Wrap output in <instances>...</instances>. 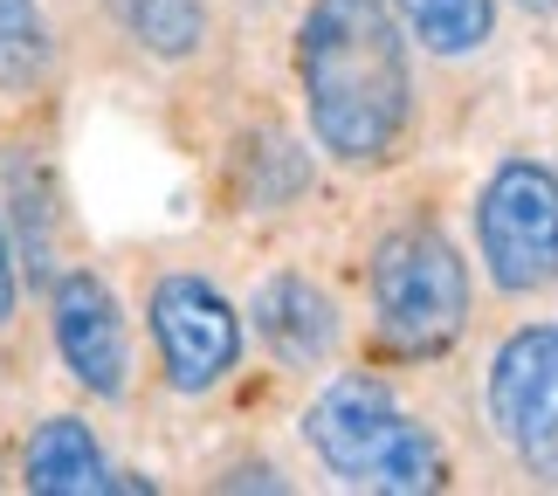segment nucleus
I'll list each match as a JSON object with an SVG mask.
<instances>
[{"label": "nucleus", "mask_w": 558, "mask_h": 496, "mask_svg": "<svg viewBox=\"0 0 558 496\" xmlns=\"http://www.w3.org/2000/svg\"><path fill=\"white\" fill-rule=\"evenodd\" d=\"M296 90L317 153L338 166H386L414 124L407 35L386 0H311L296 21Z\"/></svg>", "instance_id": "obj_1"}, {"label": "nucleus", "mask_w": 558, "mask_h": 496, "mask_svg": "<svg viewBox=\"0 0 558 496\" xmlns=\"http://www.w3.org/2000/svg\"><path fill=\"white\" fill-rule=\"evenodd\" d=\"M304 441L325 462V476L345 489L421 496V489H441V476H448L435 427L414 421V407L373 373H338L304 407Z\"/></svg>", "instance_id": "obj_2"}, {"label": "nucleus", "mask_w": 558, "mask_h": 496, "mask_svg": "<svg viewBox=\"0 0 558 496\" xmlns=\"http://www.w3.org/2000/svg\"><path fill=\"white\" fill-rule=\"evenodd\" d=\"M366 283H373L379 331L393 338L400 352H441V344H456L462 325H469V263L456 255V242L427 221H407L393 234H379V249L366 263Z\"/></svg>", "instance_id": "obj_3"}, {"label": "nucleus", "mask_w": 558, "mask_h": 496, "mask_svg": "<svg viewBox=\"0 0 558 496\" xmlns=\"http://www.w3.org/2000/svg\"><path fill=\"white\" fill-rule=\"evenodd\" d=\"M476 255L504 297H538L558 283V172L504 159L476 201Z\"/></svg>", "instance_id": "obj_4"}, {"label": "nucleus", "mask_w": 558, "mask_h": 496, "mask_svg": "<svg viewBox=\"0 0 558 496\" xmlns=\"http://www.w3.org/2000/svg\"><path fill=\"white\" fill-rule=\"evenodd\" d=\"M145 317H153V344L173 394H214L242 365V317L207 276H159Z\"/></svg>", "instance_id": "obj_5"}, {"label": "nucleus", "mask_w": 558, "mask_h": 496, "mask_svg": "<svg viewBox=\"0 0 558 496\" xmlns=\"http://www.w3.org/2000/svg\"><path fill=\"white\" fill-rule=\"evenodd\" d=\"M489 427L538 476H558V325H524L489 359Z\"/></svg>", "instance_id": "obj_6"}, {"label": "nucleus", "mask_w": 558, "mask_h": 496, "mask_svg": "<svg viewBox=\"0 0 558 496\" xmlns=\"http://www.w3.org/2000/svg\"><path fill=\"white\" fill-rule=\"evenodd\" d=\"M49 331H56V352H62V365H70V379L83 394L124 400V386H132V331H124V311H118V297L97 269L56 276Z\"/></svg>", "instance_id": "obj_7"}, {"label": "nucleus", "mask_w": 558, "mask_h": 496, "mask_svg": "<svg viewBox=\"0 0 558 496\" xmlns=\"http://www.w3.org/2000/svg\"><path fill=\"white\" fill-rule=\"evenodd\" d=\"M255 338L269 344L283 365H325L338 352V311H331V297L311 283V276H263L255 283Z\"/></svg>", "instance_id": "obj_8"}, {"label": "nucleus", "mask_w": 558, "mask_h": 496, "mask_svg": "<svg viewBox=\"0 0 558 496\" xmlns=\"http://www.w3.org/2000/svg\"><path fill=\"white\" fill-rule=\"evenodd\" d=\"M21 483H28L35 496H97V489H118L97 435L76 414H49L28 435V448H21Z\"/></svg>", "instance_id": "obj_9"}, {"label": "nucleus", "mask_w": 558, "mask_h": 496, "mask_svg": "<svg viewBox=\"0 0 558 496\" xmlns=\"http://www.w3.org/2000/svg\"><path fill=\"white\" fill-rule=\"evenodd\" d=\"M407 41H421L427 56H476L497 35V0H386Z\"/></svg>", "instance_id": "obj_10"}, {"label": "nucleus", "mask_w": 558, "mask_h": 496, "mask_svg": "<svg viewBox=\"0 0 558 496\" xmlns=\"http://www.w3.org/2000/svg\"><path fill=\"white\" fill-rule=\"evenodd\" d=\"M111 14H118V28L138 41V49H153L166 62H180L201 49V35H207V8L201 0H111Z\"/></svg>", "instance_id": "obj_11"}, {"label": "nucleus", "mask_w": 558, "mask_h": 496, "mask_svg": "<svg viewBox=\"0 0 558 496\" xmlns=\"http://www.w3.org/2000/svg\"><path fill=\"white\" fill-rule=\"evenodd\" d=\"M49 76V14L41 0H0V97H28Z\"/></svg>", "instance_id": "obj_12"}, {"label": "nucleus", "mask_w": 558, "mask_h": 496, "mask_svg": "<svg viewBox=\"0 0 558 496\" xmlns=\"http://www.w3.org/2000/svg\"><path fill=\"white\" fill-rule=\"evenodd\" d=\"M21 304V269H14V242H8V228H0V325L14 317Z\"/></svg>", "instance_id": "obj_13"}, {"label": "nucleus", "mask_w": 558, "mask_h": 496, "mask_svg": "<svg viewBox=\"0 0 558 496\" xmlns=\"http://www.w3.org/2000/svg\"><path fill=\"white\" fill-rule=\"evenodd\" d=\"M524 14H558V0H518Z\"/></svg>", "instance_id": "obj_14"}]
</instances>
